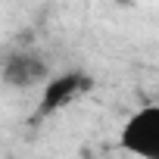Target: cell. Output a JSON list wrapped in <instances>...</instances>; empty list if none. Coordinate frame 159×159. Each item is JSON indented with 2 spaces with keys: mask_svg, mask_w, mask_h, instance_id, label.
Returning a JSON list of instances; mask_svg holds the SVG:
<instances>
[{
  "mask_svg": "<svg viewBox=\"0 0 159 159\" xmlns=\"http://www.w3.org/2000/svg\"><path fill=\"white\" fill-rule=\"evenodd\" d=\"M119 147L137 159H159V103H147L125 119Z\"/></svg>",
  "mask_w": 159,
  "mask_h": 159,
  "instance_id": "obj_1",
  "label": "cell"
},
{
  "mask_svg": "<svg viewBox=\"0 0 159 159\" xmlns=\"http://www.w3.org/2000/svg\"><path fill=\"white\" fill-rule=\"evenodd\" d=\"M0 78H3L7 88H19V91H28V88H38L50 78V69L44 62L41 53L34 50H13L7 59H3V69H0Z\"/></svg>",
  "mask_w": 159,
  "mask_h": 159,
  "instance_id": "obj_2",
  "label": "cell"
},
{
  "mask_svg": "<svg viewBox=\"0 0 159 159\" xmlns=\"http://www.w3.org/2000/svg\"><path fill=\"white\" fill-rule=\"evenodd\" d=\"M91 88L88 75L84 72H62V75H50L44 81V97H41V106L38 112L41 116H50V112H59L62 106L75 103L84 91Z\"/></svg>",
  "mask_w": 159,
  "mask_h": 159,
  "instance_id": "obj_3",
  "label": "cell"
}]
</instances>
